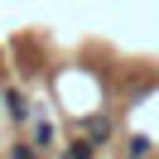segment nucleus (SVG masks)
Segmentation results:
<instances>
[{"label": "nucleus", "mask_w": 159, "mask_h": 159, "mask_svg": "<svg viewBox=\"0 0 159 159\" xmlns=\"http://www.w3.org/2000/svg\"><path fill=\"white\" fill-rule=\"evenodd\" d=\"M82 135H87L92 145H106V140H111V120L106 116H87V120H82Z\"/></svg>", "instance_id": "1"}, {"label": "nucleus", "mask_w": 159, "mask_h": 159, "mask_svg": "<svg viewBox=\"0 0 159 159\" xmlns=\"http://www.w3.org/2000/svg\"><path fill=\"white\" fill-rule=\"evenodd\" d=\"M53 135H58V130H53V120H34V140H29V145L48 149V145H53Z\"/></svg>", "instance_id": "2"}, {"label": "nucleus", "mask_w": 159, "mask_h": 159, "mask_svg": "<svg viewBox=\"0 0 159 159\" xmlns=\"http://www.w3.org/2000/svg\"><path fill=\"white\" fill-rule=\"evenodd\" d=\"M5 106H10V116H15V120H24V116H29V101H24V92H15V87L5 92Z\"/></svg>", "instance_id": "3"}, {"label": "nucleus", "mask_w": 159, "mask_h": 159, "mask_svg": "<svg viewBox=\"0 0 159 159\" xmlns=\"http://www.w3.org/2000/svg\"><path fill=\"white\" fill-rule=\"evenodd\" d=\"M149 149H154V145H149V135H130V159H145Z\"/></svg>", "instance_id": "4"}, {"label": "nucleus", "mask_w": 159, "mask_h": 159, "mask_svg": "<svg viewBox=\"0 0 159 159\" xmlns=\"http://www.w3.org/2000/svg\"><path fill=\"white\" fill-rule=\"evenodd\" d=\"M92 149H97L92 140H72V145H68V159H92Z\"/></svg>", "instance_id": "5"}, {"label": "nucleus", "mask_w": 159, "mask_h": 159, "mask_svg": "<svg viewBox=\"0 0 159 159\" xmlns=\"http://www.w3.org/2000/svg\"><path fill=\"white\" fill-rule=\"evenodd\" d=\"M10 159H34V149H29V145H15V149H10Z\"/></svg>", "instance_id": "6"}]
</instances>
